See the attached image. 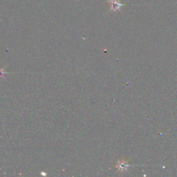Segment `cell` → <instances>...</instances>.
I'll list each match as a JSON object with an SVG mask.
<instances>
[{"label":"cell","instance_id":"cell-1","mask_svg":"<svg viewBox=\"0 0 177 177\" xmlns=\"http://www.w3.org/2000/svg\"><path fill=\"white\" fill-rule=\"evenodd\" d=\"M108 1L111 6L110 10L114 12L120 11L121 7L124 6V4H122L120 0H108Z\"/></svg>","mask_w":177,"mask_h":177},{"label":"cell","instance_id":"cell-2","mask_svg":"<svg viewBox=\"0 0 177 177\" xmlns=\"http://www.w3.org/2000/svg\"><path fill=\"white\" fill-rule=\"evenodd\" d=\"M129 167V165L128 164L126 161H118L117 165H116V168L118 170H121V171H125L127 170V168Z\"/></svg>","mask_w":177,"mask_h":177}]
</instances>
